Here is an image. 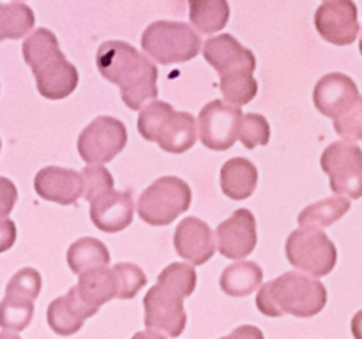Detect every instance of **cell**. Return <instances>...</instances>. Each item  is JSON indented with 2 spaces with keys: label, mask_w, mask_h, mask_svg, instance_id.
<instances>
[{
  "label": "cell",
  "mask_w": 362,
  "mask_h": 339,
  "mask_svg": "<svg viewBox=\"0 0 362 339\" xmlns=\"http://www.w3.org/2000/svg\"><path fill=\"white\" fill-rule=\"evenodd\" d=\"M67 263L74 274L81 275L92 268L108 267L110 251L101 240L94 239V237H83L69 246Z\"/></svg>",
  "instance_id": "obj_24"
},
{
  "label": "cell",
  "mask_w": 362,
  "mask_h": 339,
  "mask_svg": "<svg viewBox=\"0 0 362 339\" xmlns=\"http://www.w3.org/2000/svg\"><path fill=\"white\" fill-rule=\"evenodd\" d=\"M34 189L46 201L73 205L83 196V179L76 170L46 166L35 175Z\"/></svg>",
  "instance_id": "obj_18"
},
{
  "label": "cell",
  "mask_w": 362,
  "mask_h": 339,
  "mask_svg": "<svg viewBox=\"0 0 362 339\" xmlns=\"http://www.w3.org/2000/svg\"><path fill=\"white\" fill-rule=\"evenodd\" d=\"M95 66L103 78L120 88V97L127 108L141 109L158 97V67L129 42H103L95 55Z\"/></svg>",
  "instance_id": "obj_1"
},
{
  "label": "cell",
  "mask_w": 362,
  "mask_h": 339,
  "mask_svg": "<svg viewBox=\"0 0 362 339\" xmlns=\"http://www.w3.org/2000/svg\"><path fill=\"white\" fill-rule=\"evenodd\" d=\"M320 166L331 180V189L352 200L362 196V150L359 145L334 141L324 150Z\"/></svg>",
  "instance_id": "obj_11"
},
{
  "label": "cell",
  "mask_w": 362,
  "mask_h": 339,
  "mask_svg": "<svg viewBox=\"0 0 362 339\" xmlns=\"http://www.w3.org/2000/svg\"><path fill=\"white\" fill-rule=\"evenodd\" d=\"M315 27L331 44H352L359 35L357 6L352 0H329L320 4L315 13Z\"/></svg>",
  "instance_id": "obj_14"
},
{
  "label": "cell",
  "mask_w": 362,
  "mask_h": 339,
  "mask_svg": "<svg viewBox=\"0 0 362 339\" xmlns=\"http://www.w3.org/2000/svg\"><path fill=\"white\" fill-rule=\"evenodd\" d=\"M34 11L27 4H0V41L23 37L34 28Z\"/></svg>",
  "instance_id": "obj_27"
},
{
  "label": "cell",
  "mask_w": 362,
  "mask_h": 339,
  "mask_svg": "<svg viewBox=\"0 0 362 339\" xmlns=\"http://www.w3.org/2000/svg\"><path fill=\"white\" fill-rule=\"evenodd\" d=\"M350 210V201L343 196L325 198V200L311 203L299 214L297 221L303 228H325L332 222L339 221Z\"/></svg>",
  "instance_id": "obj_26"
},
{
  "label": "cell",
  "mask_w": 362,
  "mask_h": 339,
  "mask_svg": "<svg viewBox=\"0 0 362 339\" xmlns=\"http://www.w3.org/2000/svg\"><path fill=\"white\" fill-rule=\"evenodd\" d=\"M18 200V189L9 179L0 177V219L9 215Z\"/></svg>",
  "instance_id": "obj_32"
},
{
  "label": "cell",
  "mask_w": 362,
  "mask_h": 339,
  "mask_svg": "<svg viewBox=\"0 0 362 339\" xmlns=\"http://www.w3.org/2000/svg\"><path fill=\"white\" fill-rule=\"evenodd\" d=\"M197 288V270L193 265L172 263L159 274L158 282L144 297L145 327L163 332L168 338H179L186 328L184 299Z\"/></svg>",
  "instance_id": "obj_2"
},
{
  "label": "cell",
  "mask_w": 362,
  "mask_h": 339,
  "mask_svg": "<svg viewBox=\"0 0 362 339\" xmlns=\"http://www.w3.org/2000/svg\"><path fill=\"white\" fill-rule=\"evenodd\" d=\"M25 62L34 73L39 94L49 101L66 99L76 88L80 74L64 56L59 39L48 28H35L21 46Z\"/></svg>",
  "instance_id": "obj_3"
},
{
  "label": "cell",
  "mask_w": 362,
  "mask_h": 339,
  "mask_svg": "<svg viewBox=\"0 0 362 339\" xmlns=\"http://www.w3.org/2000/svg\"><path fill=\"white\" fill-rule=\"evenodd\" d=\"M98 313L95 309L85 306L78 297L76 290L73 288L62 297H57L46 311V320L49 328L59 335H73L83 327V321L87 318L94 316Z\"/></svg>",
  "instance_id": "obj_20"
},
{
  "label": "cell",
  "mask_w": 362,
  "mask_h": 339,
  "mask_svg": "<svg viewBox=\"0 0 362 339\" xmlns=\"http://www.w3.org/2000/svg\"><path fill=\"white\" fill-rule=\"evenodd\" d=\"M243 112L225 101H211L198 115L197 131L200 141L211 150H228L239 138Z\"/></svg>",
  "instance_id": "obj_13"
},
{
  "label": "cell",
  "mask_w": 362,
  "mask_h": 339,
  "mask_svg": "<svg viewBox=\"0 0 362 339\" xmlns=\"http://www.w3.org/2000/svg\"><path fill=\"white\" fill-rule=\"evenodd\" d=\"M264 281V270L255 261L228 265L219 278V286L228 297H247Z\"/></svg>",
  "instance_id": "obj_23"
},
{
  "label": "cell",
  "mask_w": 362,
  "mask_h": 339,
  "mask_svg": "<svg viewBox=\"0 0 362 339\" xmlns=\"http://www.w3.org/2000/svg\"><path fill=\"white\" fill-rule=\"evenodd\" d=\"M271 138V127H269L267 119L260 113H246L240 119L239 138L246 148H255L258 145H267Z\"/></svg>",
  "instance_id": "obj_30"
},
{
  "label": "cell",
  "mask_w": 362,
  "mask_h": 339,
  "mask_svg": "<svg viewBox=\"0 0 362 339\" xmlns=\"http://www.w3.org/2000/svg\"><path fill=\"white\" fill-rule=\"evenodd\" d=\"M131 339H166V338L163 334H159V332L141 331V332H136V334H134Z\"/></svg>",
  "instance_id": "obj_35"
},
{
  "label": "cell",
  "mask_w": 362,
  "mask_h": 339,
  "mask_svg": "<svg viewBox=\"0 0 362 339\" xmlns=\"http://www.w3.org/2000/svg\"><path fill=\"white\" fill-rule=\"evenodd\" d=\"M202 48V37L182 21L159 20L148 25L141 35V49L158 64H180L194 59Z\"/></svg>",
  "instance_id": "obj_7"
},
{
  "label": "cell",
  "mask_w": 362,
  "mask_h": 339,
  "mask_svg": "<svg viewBox=\"0 0 362 339\" xmlns=\"http://www.w3.org/2000/svg\"><path fill=\"white\" fill-rule=\"evenodd\" d=\"M219 88L225 97V102L230 106H240L247 105L257 97L258 83L250 73H235L228 74V76L219 78Z\"/></svg>",
  "instance_id": "obj_28"
},
{
  "label": "cell",
  "mask_w": 362,
  "mask_h": 339,
  "mask_svg": "<svg viewBox=\"0 0 362 339\" xmlns=\"http://www.w3.org/2000/svg\"><path fill=\"white\" fill-rule=\"evenodd\" d=\"M41 292V274L25 267L11 278L6 295L0 302V327L6 332H21L30 325L34 316V300Z\"/></svg>",
  "instance_id": "obj_10"
},
{
  "label": "cell",
  "mask_w": 362,
  "mask_h": 339,
  "mask_svg": "<svg viewBox=\"0 0 362 339\" xmlns=\"http://www.w3.org/2000/svg\"><path fill=\"white\" fill-rule=\"evenodd\" d=\"M127 129L122 120L101 115L92 120L78 136V152L87 165H105L124 150Z\"/></svg>",
  "instance_id": "obj_12"
},
{
  "label": "cell",
  "mask_w": 362,
  "mask_h": 339,
  "mask_svg": "<svg viewBox=\"0 0 362 339\" xmlns=\"http://www.w3.org/2000/svg\"><path fill=\"white\" fill-rule=\"evenodd\" d=\"M189 20L202 34H214L221 30L230 18L226 0H189Z\"/></svg>",
  "instance_id": "obj_25"
},
{
  "label": "cell",
  "mask_w": 362,
  "mask_h": 339,
  "mask_svg": "<svg viewBox=\"0 0 362 339\" xmlns=\"http://www.w3.org/2000/svg\"><path fill=\"white\" fill-rule=\"evenodd\" d=\"M90 219L101 232L117 233L131 225L134 215V200L131 191L106 189L90 201Z\"/></svg>",
  "instance_id": "obj_16"
},
{
  "label": "cell",
  "mask_w": 362,
  "mask_h": 339,
  "mask_svg": "<svg viewBox=\"0 0 362 339\" xmlns=\"http://www.w3.org/2000/svg\"><path fill=\"white\" fill-rule=\"evenodd\" d=\"M138 133L168 154H184L197 143V120L165 101H152L138 115Z\"/></svg>",
  "instance_id": "obj_6"
},
{
  "label": "cell",
  "mask_w": 362,
  "mask_h": 339,
  "mask_svg": "<svg viewBox=\"0 0 362 339\" xmlns=\"http://www.w3.org/2000/svg\"><path fill=\"white\" fill-rule=\"evenodd\" d=\"M173 246L179 256L191 265H204L214 256L216 242L212 230L198 218H186L173 233Z\"/></svg>",
  "instance_id": "obj_19"
},
{
  "label": "cell",
  "mask_w": 362,
  "mask_h": 339,
  "mask_svg": "<svg viewBox=\"0 0 362 339\" xmlns=\"http://www.w3.org/2000/svg\"><path fill=\"white\" fill-rule=\"evenodd\" d=\"M193 193L189 184L173 175L161 177L138 198V215L151 226H166L187 212Z\"/></svg>",
  "instance_id": "obj_8"
},
{
  "label": "cell",
  "mask_w": 362,
  "mask_h": 339,
  "mask_svg": "<svg viewBox=\"0 0 362 339\" xmlns=\"http://www.w3.org/2000/svg\"><path fill=\"white\" fill-rule=\"evenodd\" d=\"M327 304V290L318 279L299 270L285 272L279 278L265 282L257 295V307L262 314L279 318L292 314L311 318Z\"/></svg>",
  "instance_id": "obj_4"
},
{
  "label": "cell",
  "mask_w": 362,
  "mask_h": 339,
  "mask_svg": "<svg viewBox=\"0 0 362 339\" xmlns=\"http://www.w3.org/2000/svg\"><path fill=\"white\" fill-rule=\"evenodd\" d=\"M313 102L322 115L334 122L343 141L356 143L362 138V99L356 81L343 73H329L317 81Z\"/></svg>",
  "instance_id": "obj_5"
},
{
  "label": "cell",
  "mask_w": 362,
  "mask_h": 339,
  "mask_svg": "<svg viewBox=\"0 0 362 339\" xmlns=\"http://www.w3.org/2000/svg\"><path fill=\"white\" fill-rule=\"evenodd\" d=\"M0 339H21V338H18V335L13 334V332H0Z\"/></svg>",
  "instance_id": "obj_36"
},
{
  "label": "cell",
  "mask_w": 362,
  "mask_h": 339,
  "mask_svg": "<svg viewBox=\"0 0 362 339\" xmlns=\"http://www.w3.org/2000/svg\"><path fill=\"white\" fill-rule=\"evenodd\" d=\"M16 240V225L11 219H0V253H6Z\"/></svg>",
  "instance_id": "obj_33"
},
{
  "label": "cell",
  "mask_w": 362,
  "mask_h": 339,
  "mask_svg": "<svg viewBox=\"0 0 362 339\" xmlns=\"http://www.w3.org/2000/svg\"><path fill=\"white\" fill-rule=\"evenodd\" d=\"M74 290L85 306L99 311L103 304L117 299V279L113 268L99 267L85 272L80 275Z\"/></svg>",
  "instance_id": "obj_21"
},
{
  "label": "cell",
  "mask_w": 362,
  "mask_h": 339,
  "mask_svg": "<svg viewBox=\"0 0 362 339\" xmlns=\"http://www.w3.org/2000/svg\"><path fill=\"white\" fill-rule=\"evenodd\" d=\"M81 179H83V196L85 200L90 201L95 194L101 191L112 189L113 187V177L105 166L98 165H87L81 172Z\"/></svg>",
  "instance_id": "obj_31"
},
{
  "label": "cell",
  "mask_w": 362,
  "mask_h": 339,
  "mask_svg": "<svg viewBox=\"0 0 362 339\" xmlns=\"http://www.w3.org/2000/svg\"><path fill=\"white\" fill-rule=\"evenodd\" d=\"M112 268L117 279V299H133L147 285V275L138 265L124 261L115 263Z\"/></svg>",
  "instance_id": "obj_29"
},
{
  "label": "cell",
  "mask_w": 362,
  "mask_h": 339,
  "mask_svg": "<svg viewBox=\"0 0 362 339\" xmlns=\"http://www.w3.org/2000/svg\"><path fill=\"white\" fill-rule=\"evenodd\" d=\"M221 339H265V335L255 325H240V327H237L235 331L230 332L228 335Z\"/></svg>",
  "instance_id": "obj_34"
},
{
  "label": "cell",
  "mask_w": 362,
  "mask_h": 339,
  "mask_svg": "<svg viewBox=\"0 0 362 339\" xmlns=\"http://www.w3.org/2000/svg\"><path fill=\"white\" fill-rule=\"evenodd\" d=\"M204 59L218 71L219 78L235 73L253 74L257 59L250 48H244L233 35L221 34L207 39L204 44Z\"/></svg>",
  "instance_id": "obj_17"
},
{
  "label": "cell",
  "mask_w": 362,
  "mask_h": 339,
  "mask_svg": "<svg viewBox=\"0 0 362 339\" xmlns=\"http://www.w3.org/2000/svg\"><path fill=\"white\" fill-rule=\"evenodd\" d=\"M0 148H2V141H0Z\"/></svg>",
  "instance_id": "obj_37"
},
{
  "label": "cell",
  "mask_w": 362,
  "mask_h": 339,
  "mask_svg": "<svg viewBox=\"0 0 362 339\" xmlns=\"http://www.w3.org/2000/svg\"><path fill=\"white\" fill-rule=\"evenodd\" d=\"M219 253L230 260H240L257 247V221L247 208H239L216 228Z\"/></svg>",
  "instance_id": "obj_15"
},
{
  "label": "cell",
  "mask_w": 362,
  "mask_h": 339,
  "mask_svg": "<svg viewBox=\"0 0 362 339\" xmlns=\"http://www.w3.org/2000/svg\"><path fill=\"white\" fill-rule=\"evenodd\" d=\"M285 253L292 267L315 278L331 274L338 261L334 242L318 228H299L290 233Z\"/></svg>",
  "instance_id": "obj_9"
},
{
  "label": "cell",
  "mask_w": 362,
  "mask_h": 339,
  "mask_svg": "<svg viewBox=\"0 0 362 339\" xmlns=\"http://www.w3.org/2000/svg\"><path fill=\"white\" fill-rule=\"evenodd\" d=\"M223 193L232 200H246L255 193L258 184V170L244 157H233L223 165L219 173Z\"/></svg>",
  "instance_id": "obj_22"
}]
</instances>
